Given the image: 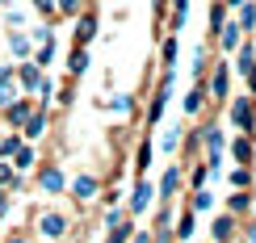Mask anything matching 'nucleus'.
Here are the masks:
<instances>
[{
    "instance_id": "nucleus-20",
    "label": "nucleus",
    "mask_w": 256,
    "mask_h": 243,
    "mask_svg": "<svg viewBox=\"0 0 256 243\" xmlns=\"http://www.w3.org/2000/svg\"><path fill=\"white\" fill-rule=\"evenodd\" d=\"M248 210H252V189H231V197H227V214L244 218Z\"/></svg>"
},
{
    "instance_id": "nucleus-41",
    "label": "nucleus",
    "mask_w": 256,
    "mask_h": 243,
    "mask_svg": "<svg viewBox=\"0 0 256 243\" xmlns=\"http://www.w3.org/2000/svg\"><path fill=\"white\" fill-rule=\"evenodd\" d=\"M8 206H13V202H8V193H4V189H0V218L8 214Z\"/></svg>"
},
{
    "instance_id": "nucleus-33",
    "label": "nucleus",
    "mask_w": 256,
    "mask_h": 243,
    "mask_svg": "<svg viewBox=\"0 0 256 243\" xmlns=\"http://www.w3.org/2000/svg\"><path fill=\"white\" fill-rule=\"evenodd\" d=\"M110 109H114V113H130V109H134V101H130V97H114V101H110Z\"/></svg>"
},
{
    "instance_id": "nucleus-30",
    "label": "nucleus",
    "mask_w": 256,
    "mask_h": 243,
    "mask_svg": "<svg viewBox=\"0 0 256 243\" xmlns=\"http://www.w3.org/2000/svg\"><path fill=\"white\" fill-rule=\"evenodd\" d=\"M206 181H210V168H206V160H202V164L189 168V189H202Z\"/></svg>"
},
{
    "instance_id": "nucleus-44",
    "label": "nucleus",
    "mask_w": 256,
    "mask_h": 243,
    "mask_svg": "<svg viewBox=\"0 0 256 243\" xmlns=\"http://www.w3.org/2000/svg\"><path fill=\"white\" fill-rule=\"evenodd\" d=\"M0 4H8V0H0Z\"/></svg>"
},
{
    "instance_id": "nucleus-12",
    "label": "nucleus",
    "mask_w": 256,
    "mask_h": 243,
    "mask_svg": "<svg viewBox=\"0 0 256 243\" xmlns=\"http://www.w3.org/2000/svg\"><path fill=\"white\" fill-rule=\"evenodd\" d=\"M30 113H34V101H26V97H13V101L4 105V122L13 126V130H21V126H26Z\"/></svg>"
},
{
    "instance_id": "nucleus-27",
    "label": "nucleus",
    "mask_w": 256,
    "mask_h": 243,
    "mask_svg": "<svg viewBox=\"0 0 256 243\" xmlns=\"http://www.w3.org/2000/svg\"><path fill=\"white\" fill-rule=\"evenodd\" d=\"M8 50H13L17 59H30V55H34V42H30V34L17 29V34H8Z\"/></svg>"
},
{
    "instance_id": "nucleus-1",
    "label": "nucleus",
    "mask_w": 256,
    "mask_h": 243,
    "mask_svg": "<svg viewBox=\"0 0 256 243\" xmlns=\"http://www.w3.org/2000/svg\"><path fill=\"white\" fill-rule=\"evenodd\" d=\"M68 231H72V218H68V214H59V210H46V214H38V235L46 239V243H59Z\"/></svg>"
},
{
    "instance_id": "nucleus-36",
    "label": "nucleus",
    "mask_w": 256,
    "mask_h": 243,
    "mask_svg": "<svg viewBox=\"0 0 256 243\" xmlns=\"http://www.w3.org/2000/svg\"><path fill=\"white\" fill-rule=\"evenodd\" d=\"M55 34H50V29H34V34H30V42H34V46H42V42H50Z\"/></svg>"
},
{
    "instance_id": "nucleus-4",
    "label": "nucleus",
    "mask_w": 256,
    "mask_h": 243,
    "mask_svg": "<svg viewBox=\"0 0 256 243\" xmlns=\"http://www.w3.org/2000/svg\"><path fill=\"white\" fill-rule=\"evenodd\" d=\"M180 181H185V168H180V164H168V168H164V176H160V185H156V202L172 206V202H176Z\"/></svg>"
},
{
    "instance_id": "nucleus-15",
    "label": "nucleus",
    "mask_w": 256,
    "mask_h": 243,
    "mask_svg": "<svg viewBox=\"0 0 256 243\" xmlns=\"http://www.w3.org/2000/svg\"><path fill=\"white\" fill-rule=\"evenodd\" d=\"M194 231H198V214H194V210H180V218H176V223H172V239H180V243H189V239H194Z\"/></svg>"
},
{
    "instance_id": "nucleus-13",
    "label": "nucleus",
    "mask_w": 256,
    "mask_h": 243,
    "mask_svg": "<svg viewBox=\"0 0 256 243\" xmlns=\"http://www.w3.org/2000/svg\"><path fill=\"white\" fill-rule=\"evenodd\" d=\"M68 189H72V197H76V202H92V197L101 193V181H97V176H88V172H80Z\"/></svg>"
},
{
    "instance_id": "nucleus-9",
    "label": "nucleus",
    "mask_w": 256,
    "mask_h": 243,
    "mask_svg": "<svg viewBox=\"0 0 256 243\" xmlns=\"http://www.w3.org/2000/svg\"><path fill=\"white\" fill-rule=\"evenodd\" d=\"M210 42H214V46L222 50V55H236V46L244 42V29H240V21H222V25H218V34L210 38Z\"/></svg>"
},
{
    "instance_id": "nucleus-10",
    "label": "nucleus",
    "mask_w": 256,
    "mask_h": 243,
    "mask_svg": "<svg viewBox=\"0 0 256 243\" xmlns=\"http://www.w3.org/2000/svg\"><path fill=\"white\" fill-rule=\"evenodd\" d=\"M97 13H92V8H84V13H76V29H72V42H76V46H88L92 38H97Z\"/></svg>"
},
{
    "instance_id": "nucleus-39",
    "label": "nucleus",
    "mask_w": 256,
    "mask_h": 243,
    "mask_svg": "<svg viewBox=\"0 0 256 243\" xmlns=\"http://www.w3.org/2000/svg\"><path fill=\"white\" fill-rule=\"evenodd\" d=\"M160 147H164V151H176V130H168V134H164V143H160Z\"/></svg>"
},
{
    "instance_id": "nucleus-3",
    "label": "nucleus",
    "mask_w": 256,
    "mask_h": 243,
    "mask_svg": "<svg viewBox=\"0 0 256 243\" xmlns=\"http://www.w3.org/2000/svg\"><path fill=\"white\" fill-rule=\"evenodd\" d=\"M172 80H176V71H164V76H160V88H156L152 105H147V126H156L160 118H164V109H168V97H172Z\"/></svg>"
},
{
    "instance_id": "nucleus-19",
    "label": "nucleus",
    "mask_w": 256,
    "mask_h": 243,
    "mask_svg": "<svg viewBox=\"0 0 256 243\" xmlns=\"http://www.w3.org/2000/svg\"><path fill=\"white\" fill-rule=\"evenodd\" d=\"M17 92L21 88H17V80H13V63H0V109H4Z\"/></svg>"
},
{
    "instance_id": "nucleus-32",
    "label": "nucleus",
    "mask_w": 256,
    "mask_h": 243,
    "mask_svg": "<svg viewBox=\"0 0 256 243\" xmlns=\"http://www.w3.org/2000/svg\"><path fill=\"white\" fill-rule=\"evenodd\" d=\"M55 8H59L63 17H76L80 13V0H55Z\"/></svg>"
},
{
    "instance_id": "nucleus-16",
    "label": "nucleus",
    "mask_w": 256,
    "mask_h": 243,
    "mask_svg": "<svg viewBox=\"0 0 256 243\" xmlns=\"http://www.w3.org/2000/svg\"><path fill=\"white\" fill-rule=\"evenodd\" d=\"M252 155H256V143H252V134H236V139H231V160L236 164H252Z\"/></svg>"
},
{
    "instance_id": "nucleus-40",
    "label": "nucleus",
    "mask_w": 256,
    "mask_h": 243,
    "mask_svg": "<svg viewBox=\"0 0 256 243\" xmlns=\"http://www.w3.org/2000/svg\"><path fill=\"white\" fill-rule=\"evenodd\" d=\"M4 243H34V239H30V235H26V231H13V235H8Z\"/></svg>"
},
{
    "instance_id": "nucleus-2",
    "label": "nucleus",
    "mask_w": 256,
    "mask_h": 243,
    "mask_svg": "<svg viewBox=\"0 0 256 243\" xmlns=\"http://www.w3.org/2000/svg\"><path fill=\"white\" fill-rule=\"evenodd\" d=\"M206 97L214 105L231 97V63H222V59L214 63V71H210V80H206Z\"/></svg>"
},
{
    "instance_id": "nucleus-28",
    "label": "nucleus",
    "mask_w": 256,
    "mask_h": 243,
    "mask_svg": "<svg viewBox=\"0 0 256 243\" xmlns=\"http://www.w3.org/2000/svg\"><path fill=\"white\" fill-rule=\"evenodd\" d=\"M227 181H231V189H252V168L248 164H236Z\"/></svg>"
},
{
    "instance_id": "nucleus-38",
    "label": "nucleus",
    "mask_w": 256,
    "mask_h": 243,
    "mask_svg": "<svg viewBox=\"0 0 256 243\" xmlns=\"http://www.w3.org/2000/svg\"><path fill=\"white\" fill-rule=\"evenodd\" d=\"M244 80H248V92H252V97H256V63H252L248 71H244Z\"/></svg>"
},
{
    "instance_id": "nucleus-23",
    "label": "nucleus",
    "mask_w": 256,
    "mask_h": 243,
    "mask_svg": "<svg viewBox=\"0 0 256 243\" xmlns=\"http://www.w3.org/2000/svg\"><path fill=\"white\" fill-rule=\"evenodd\" d=\"M189 210H194V214H206V210H214V193H210L206 185L194 189V193H189Z\"/></svg>"
},
{
    "instance_id": "nucleus-7",
    "label": "nucleus",
    "mask_w": 256,
    "mask_h": 243,
    "mask_svg": "<svg viewBox=\"0 0 256 243\" xmlns=\"http://www.w3.org/2000/svg\"><path fill=\"white\" fill-rule=\"evenodd\" d=\"M42 76H46V71H42L38 63H30V59H21L17 67H13V80H17V88H26L30 97H34V92H38V84H42Z\"/></svg>"
},
{
    "instance_id": "nucleus-8",
    "label": "nucleus",
    "mask_w": 256,
    "mask_h": 243,
    "mask_svg": "<svg viewBox=\"0 0 256 243\" xmlns=\"http://www.w3.org/2000/svg\"><path fill=\"white\" fill-rule=\"evenodd\" d=\"M156 202V185L147 181V176H138L134 181V189H130V202H126V210L130 214H147V206Z\"/></svg>"
},
{
    "instance_id": "nucleus-42",
    "label": "nucleus",
    "mask_w": 256,
    "mask_h": 243,
    "mask_svg": "<svg viewBox=\"0 0 256 243\" xmlns=\"http://www.w3.org/2000/svg\"><path fill=\"white\" fill-rule=\"evenodd\" d=\"M248 243H256V223H248Z\"/></svg>"
},
{
    "instance_id": "nucleus-37",
    "label": "nucleus",
    "mask_w": 256,
    "mask_h": 243,
    "mask_svg": "<svg viewBox=\"0 0 256 243\" xmlns=\"http://www.w3.org/2000/svg\"><path fill=\"white\" fill-rule=\"evenodd\" d=\"M126 243H152V231H138V227H134V235L126 239Z\"/></svg>"
},
{
    "instance_id": "nucleus-43",
    "label": "nucleus",
    "mask_w": 256,
    "mask_h": 243,
    "mask_svg": "<svg viewBox=\"0 0 256 243\" xmlns=\"http://www.w3.org/2000/svg\"><path fill=\"white\" fill-rule=\"evenodd\" d=\"M222 4H227V8H240V4H244V0H222Z\"/></svg>"
},
{
    "instance_id": "nucleus-6",
    "label": "nucleus",
    "mask_w": 256,
    "mask_h": 243,
    "mask_svg": "<svg viewBox=\"0 0 256 243\" xmlns=\"http://www.w3.org/2000/svg\"><path fill=\"white\" fill-rule=\"evenodd\" d=\"M38 189H42V193H50V197H59L63 189H68L63 168H59V164H42V168H38Z\"/></svg>"
},
{
    "instance_id": "nucleus-17",
    "label": "nucleus",
    "mask_w": 256,
    "mask_h": 243,
    "mask_svg": "<svg viewBox=\"0 0 256 243\" xmlns=\"http://www.w3.org/2000/svg\"><path fill=\"white\" fill-rule=\"evenodd\" d=\"M21 134H26V139H42V134H46V105H34V113L26 118Z\"/></svg>"
},
{
    "instance_id": "nucleus-21",
    "label": "nucleus",
    "mask_w": 256,
    "mask_h": 243,
    "mask_svg": "<svg viewBox=\"0 0 256 243\" xmlns=\"http://www.w3.org/2000/svg\"><path fill=\"white\" fill-rule=\"evenodd\" d=\"M176 55H180V38L168 34L164 46H160V63H164V71H176Z\"/></svg>"
},
{
    "instance_id": "nucleus-18",
    "label": "nucleus",
    "mask_w": 256,
    "mask_h": 243,
    "mask_svg": "<svg viewBox=\"0 0 256 243\" xmlns=\"http://www.w3.org/2000/svg\"><path fill=\"white\" fill-rule=\"evenodd\" d=\"M8 160H13L17 172H30V168H38V151H34V147H30L26 139H21V143H17V151L8 155Z\"/></svg>"
},
{
    "instance_id": "nucleus-24",
    "label": "nucleus",
    "mask_w": 256,
    "mask_h": 243,
    "mask_svg": "<svg viewBox=\"0 0 256 243\" xmlns=\"http://www.w3.org/2000/svg\"><path fill=\"white\" fill-rule=\"evenodd\" d=\"M88 46H72V55H68V71L72 76H84V71H88Z\"/></svg>"
},
{
    "instance_id": "nucleus-29",
    "label": "nucleus",
    "mask_w": 256,
    "mask_h": 243,
    "mask_svg": "<svg viewBox=\"0 0 256 243\" xmlns=\"http://www.w3.org/2000/svg\"><path fill=\"white\" fill-rule=\"evenodd\" d=\"M130 235H134V223H126V218H122L118 227H110V235H105V243H126Z\"/></svg>"
},
{
    "instance_id": "nucleus-34",
    "label": "nucleus",
    "mask_w": 256,
    "mask_h": 243,
    "mask_svg": "<svg viewBox=\"0 0 256 243\" xmlns=\"http://www.w3.org/2000/svg\"><path fill=\"white\" fill-rule=\"evenodd\" d=\"M34 8L42 17H59V8H55V0H34Z\"/></svg>"
},
{
    "instance_id": "nucleus-5",
    "label": "nucleus",
    "mask_w": 256,
    "mask_h": 243,
    "mask_svg": "<svg viewBox=\"0 0 256 243\" xmlns=\"http://www.w3.org/2000/svg\"><path fill=\"white\" fill-rule=\"evenodd\" d=\"M231 126L244 134H252V126H256V97H236L231 101Z\"/></svg>"
},
{
    "instance_id": "nucleus-14",
    "label": "nucleus",
    "mask_w": 256,
    "mask_h": 243,
    "mask_svg": "<svg viewBox=\"0 0 256 243\" xmlns=\"http://www.w3.org/2000/svg\"><path fill=\"white\" fill-rule=\"evenodd\" d=\"M206 80H198L194 88H189V97H185V118H202L206 113Z\"/></svg>"
},
{
    "instance_id": "nucleus-22",
    "label": "nucleus",
    "mask_w": 256,
    "mask_h": 243,
    "mask_svg": "<svg viewBox=\"0 0 256 243\" xmlns=\"http://www.w3.org/2000/svg\"><path fill=\"white\" fill-rule=\"evenodd\" d=\"M236 13H240L236 21H240V29H244V38H252V29H256V0H244Z\"/></svg>"
},
{
    "instance_id": "nucleus-11",
    "label": "nucleus",
    "mask_w": 256,
    "mask_h": 243,
    "mask_svg": "<svg viewBox=\"0 0 256 243\" xmlns=\"http://www.w3.org/2000/svg\"><path fill=\"white\" fill-rule=\"evenodd\" d=\"M236 227H240V218L222 210L214 223H210V243H231V239H236Z\"/></svg>"
},
{
    "instance_id": "nucleus-35",
    "label": "nucleus",
    "mask_w": 256,
    "mask_h": 243,
    "mask_svg": "<svg viewBox=\"0 0 256 243\" xmlns=\"http://www.w3.org/2000/svg\"><path fill=\"white\" fill-rule=\"evenodd\" d=\"M122 218H126V214H122V210H118V206H114V210H110V214H105V231H110V227H118V223H122Z\"/></svg>"
},
{
    "instance_id": "nucleus-25",
    "label": "nucleus",
    "mask_w": 256,
    "mask_h": 243,
    "mask_svg": "<svg viewBox=\"0 0 256 243\" xmlns=\"http://www.w3.org/2000/svg\"><path fill=\"white\" fill-rule=\"evenodd\" d=\"M0 189H13V193H17V189H26L21 172H17V168L8 164V160H0Z\"/></svg>"
},
{
    "instance_id": "nucleus-31",
    "label": "nucleus",
    "mask_w": 256,
    "mask_h": 243,
    "mask_svg": "<svg viewBox=\"0 0 256 243\" xmlns=\"http://www.w3.org/2000/svg\"><path fill=\"white\" fill-rule=\"evenodd\" d=\"M17 143H21V134H4V139H0V160H8V155L17 151Z\"/></svg>"
},
{
    "instance_id": "nucleus-26",
    "label": "nucleus",
    "mask_w": 256,
    "mask_h": 243,
    "mask_svg": "<svg viewBox=\"0 0 256 243\" xmlns=\"http://www.w3.org/2000/svg\"><path fill=\"white\" fill-rule=\"evenodd\" d=\"M152 155H156L152 139H143V143H138V151H134V172H138V176H147V168H152Z\"/></svg>"
}]
</instances>
